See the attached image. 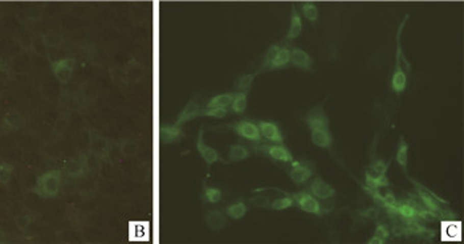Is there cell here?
<instances>
[{"mask_svg":"<svg viewBox=\"0 0 464 244\" xmlns=\"http://www.w3.org/2000/svg\"><path fill=\"white\" fill-rule=\"evenodd\" d=\"M257 128L262 133V137H264L265 139H268L271 142H275V143H278V145H282L284 143V137H282V133L280 132V129L273 124V122H268V121H259Z\"/></svg>","mask_w":464,"mask_h":244,"instance_id":"10","label":"cell"},{"mask_svg":"<svg viewBox=\"0 0 464 244\" xmlns=\"http://www.w3.org/2000/svg\"><path fill=\"white\" fill-rule=\"evenodd\" d=\"M86 172V161L84 157H77L65 162L64 165V173L70 178H81L85 175Z\"/></svg>","mask_w":464,"mask_h":244,"instance_id":"12","label":"cell"},{"mask_svg":"<svg viewBox=\"0 0 464 244\" xmlns=\"http://www.w3.org/2000/svg\"><path fill=\"white\" fill-rule=\"evenodd\" d=\"M295 205V201L291 197H282V198H278L276 201H273L271 203L272 210H276V211H281V210H287V208L292 207V206Z\"/></svg>","mask_w":464,"mask_h":244,"instance_id":"33","label":"cell"},{"mask_svg":"<svg viewBox=\"0 0 464 244\" xmlns=\"http://www.w3.org/2000/svg\"><path fill=\"white\" fill-rule=\"evenodd\" d=\"M289 63H292L297 68H301L304 70L312 69V59L308 53L305 52L301 48H293L291 51V59Z\"/></svg>","mask_w":464,"mask_h":244,"instance_id":"17","label":"cell"},{"mask_svg":"<svg viewBox=\"0 0 464 244\" xmlns=\"http://www.w3.org/2000/svg\"><path fill=\"white\" fill-rule=\"evenodd\" d=\"M407 152H408L407 143H406V141H404L403 138H401V145H399V149H398L395 159H397L398 163L403 167L404 172L407 170Z\"/></svg>","mask_w":464,"mask_h":244,"instance_id":"31","label":"cell"},{"mask_svg":"<svg viewBox=\"0 0 464 244\" xmlns=\"http://www.w3.org/2000/svg\"><path fill=\"white\" fill-rule=\"evenodd\" d=\"M231 110L236 114H242L247 109V93L238 92L234 94V100L231 103Z\"/></svg>","mask_w":464,"mask_h":244,"instance_id":"27","label":"cell"},{"mask_svg":"<svg viewBox=\"0 0 464 244\" xmlns=\"http://www.w3.org/2000/svg\"><path fill=\"white\" fill-rule=\"evenodd\" d=\"M43 43L46 48H60L64 44V36L61 33L48 32L43 35Z\"/></svg>","mask_w":464,"mask_h":244,"instance_id":"28","label":"cell"},{"mask_svg":"<svg viewBox=\"0 0 464 244\" xmlns=\"http://www.w3.org/2000/svg\"><path fill=\"white\" fill-rule=\"evenodd\" d=\"M229 128H231L239 137H242V138L247 139V141L257 142V143L262 142L263 138L262 133L259 130L257 125L253 124V122L243 119V121L234 122L232 125H229Z\"/></svg>","mask_w":464,"mask_h":244,"instance_id":"3","label":"cell"},{"mask_svg":"<svg viewBox=\"0 0 464 244\" xmlns=\"http://www.w3.org/2000/svg\"><path fill=\"white\" fill-rule=\"evenodd\" d=\"M138 152V145L136 142L133 141H125L122 143V154L127 155V157H133L136 155Z\"/></svg>","mask_w":464,"mask_h":244,"instance_id":"39","label":"cell"},{"mask_svg":"<svg viewBox=\"0 0 464 244\" xmlns=\"http://www.w3.org/2000/svg\"><path fill=\"white\" fill-rule=\"evenodd\" d=\"M228 114V109L227 108H207V109L200 112V116L204 117H212V118H224Z\"/></svg>","mask_w":464,"mask_h":244,"instance_id":"34","label":"cell"},{"mask_svg":"<svg viewBox=\"0 0 464 244\" xmlns=\"http://www.w3.org/2000/svg\"><path fill=\"white\" fill-rule=\"evenodd\" d=\"M89 141H90V150L96 157L99 158H106L109 154L110 143L109 141L104 137V135L98 134L97 132H90L89 133Z\"/></svg>","mask_w":464,"mask_h":244,"instance_id":"9","label":"cell"},{"mask_svg":"<svg viewBox=\"0 0 464 244\" xmlns=\"http://www.w3.org/2000/svg\"><path fill=\"white\" fill-rule=\"evenodd\" d=\"M312 174H313L312 168L301 165L300 162H293V167L289 170V177L296 185H304L305 182L311 178Z\"/></svg>","mask_w":464,"mask_h":244,"instance_id":"15","label":"cell"},{"mask_svg":"<svg viewBox=\"0 0 464 244\" xmlns=\"http://www.w3.org/2000/svg\"><path fill=\"white\" fill-rule=\"evenodd\" d=\"M309 191L313 197H316L317 199H321V201H326V199H330L333 195H334V188L329 186L326 182L322 181L321 178H316L315 181L312 182L311 187H309Z\"/></svg>","mask_w":464,"mask_h":244,"instance_id":"13","label":"cell"},{"mask_svg":"<svg viewBox=\"0 0 464 244\" xmlns=\"http://www.w3.org/2000/svg\"><path fill=\"white\" fill-rule=\"evenodd\" d=\"M202 199H204L205 202H209L211 205H215V203H219L220 199H222V191L216 187L204 186V187H203Z\"/></svg>","mask_w":464,"mask_h":244,"instance_id":"29","label":"cell"},{"mask_svg":"<svg viewBox=\"0 0 464 244\" xmlns=\"http://www.w3.org/2000/svg\"><path fill=\"white\" fill-rule=\"evenodd\" d=\"M247 211H248V206L243 203V202H236V203L225 208V214L228 215L229 218L235 219V221L242 219Z\"/></svg>","mask_w":464,"mask_h":244,"instance_id":"26","label":"cell"},{"mask_svg":"<svg viewBox=\"0 0 464 244\" xmlns=\"http://www.w3.org/2000/svg\"><path fill=\"white\" fill-rule=\"evenodd\" d=\"M30 223L31 221L27 218V216H20V218L16 219V225L20 230H25V228L30 226Z\"/></svg>","mask_w":464,"mask_h":244,"instance_id":"43","label":"cell"},{"mask_svg":"<svg viewBox=\"0 0 464 244\" xmlns=\"http://www.w3.org/2000/svg\"><path fill=\"white\" fill-rule=\"evenodd\" d=\"M196 149H198V153L200 154V157L203 158V161L207 163V165H214L215 162H224L222 158H220V155H219L218 150H215L211 146L205 145L204 141H203V128H200L198 133V139H196Z\"/></svg>","mask_w":464,"mask_h":244,"instance_id":"7","label":"cell"},{"mask_svg":"<svg viewBox=\"0 0 464 244\" xmlns=\"http://www.w3.org/2000/svg\"><path fill=\"white\" fill-rule=\"evenodd\" d=\"M76 66V59L73 57H64V59L50 61V69L53 76L61 84H68L73 76V70Z\"/></svg>","mask_w":464,"mask_h":244,"instance_id":"2","label":"cell"},{"mask_svg":"<svg viewBox=\"0 0 464 244\" xmlns=\"http://www.w3.org/2000/svg\"><path fill=\"white\" fill-rule=\"evenodd\" d=\"M418 218H421L424 222H435L437 216L435 212L430 211V210H422V211L418 212Z\"/></svg>","mask_w":464,"mask_h":244,"instance_id":"42","label":"cell"},{"mask_svg":"<svg viewBox=\"0 0 464 244\" xmlns=\"http://www.w3.org/2000/svg\"><path fill=\"white\" fill-rule=\"evenodd\" d=\"M306 124L311 130L316 128H329V118L326 113L324 112V104L312 108L306 116Z\"/></svg>","mask_w":464,"mask_h":244,"instance_id":"8","label":"cell"},{"mask_svg":"<svg viewBox=\"0 0 464 244\" xmlns=\"http://www.w3.org/2000/svg\"><path fill=\"white\" fill-rule=\"evenodd\" d=\"M362 215H364L365 218L375 219V218H377L378 211H377V210H375V208H369V210H366V211H364V212H362Z\"/></svg>","mask_w":464,"mask_h":244,"instance_id":"44","label":"cell"},{"mask_svg":"<svg viewBox=\"0 0 464 244\" xmlns=\"http://www.w3.org/2000/svg\"><path fill=\"white\" fill-rule=\"evenodd\" d=\"M407 84V76L403 69H395L393 79H391V88L395 93H402Z\"/></svg>","mask_w":464,"mask_h":244,"instance_id":"24","label":"cell"},{"mask_svg":"<svg viewBox=\"0 0 464 244\" xmlns=\"http://www.w3.org/2000/svg\"><path fill=\"white\" fill-rule=\"evenodd\" d=\"M7 241V235L3 230H0V244H3Z\"/></svg>","mask_w":464,"mask_h":244,"instance_id":"45","label":"cell"},{"mask_svg":"<svg viewBox=\"0 0 464 244\" xmlns=\"http://www.w3.org/2000/svg\"><path fill=\"white\" fill-rule=\"evenodd\" d=\"M25 124V118L19 110H8L3 116L2 124H0V130L3 133H12L21 129Z\"/></svg>","mask_w":464,"mask_h":244,"instance_id":"5","label":"cell"},{"mask_svg":"<svg viewBox=\"0 0 464 244\" xmlns=\"http://www.w3.org/2000/svg\"><path fill=\"white\" fill-rule=\"evenodd\" d=\"M60 188H61V172L49 170L37 177L32 192L40 198L52 199L59 195Z\"/></svg>","mask_w":464,"mask_h":244,"instance_id":"1","label":"cell"},{"mask_svg":"<svg viewBox=\"0 0 464 244\" xmlns=\"http://www.w3.org/2000/svg\"><path fill=\"white\" fill-rule=\"evenodd\" d=\"M278 50H280V46H278V45H272V46H269L268 51H267V53H265L264 61H263L262 66H260V72H262V70L268 69L269 65H271V64H272V61H273V60H275V57H276V55H277Z\"/></svg>","mask_w":464,"mask_h":244,"instance_id":"36","label":"cell"},{"mask_svg":"<svg viewBox=\"0 0 464 244\" xmlns=\"http://www.w3.org/2000/svg\"><path fill=\"white\" fill-rule=\"evenodd\" d=\"M256 75H252V73H248V75H244V76L239 77L238 81H236V90L238 92H243V93H248V89L251 88L252 83H253V80H255Z\"/></svg>","mask_w":464,"mask_h":244,"instance_id":"32","label":"cell"},{"mask_svg":"<svg viewBox=\"0 0 464 244\" xmlns=\"http://www.w3.org/2000/svg\"><path fill=\"white\" fill-rule=\"evenodd\" d=\"M302 12H304V16L306 17V20H309L312 23H315L316 20L318 19V10L315 3L302 4Z\"/></svg>","mask_w":464,"mask_h":244,"instance_id":"35","label":"cell"},{"mask_svg":"<svg viewBox=\"0 0 464 244\" xmlns=\"http://www.w3.org/2000/svg\"><path fill=\"white\" fill-rule=\"evenodd\" d=\"M200 112H202V109H200V105H199L196 101L191 100V101H189L187 105L183 108L182 112L179 113L178 118H176V122L174 124V125L178 126V128H182L186 122L191 121V119H194V118H196L198 116H200Z\"/></svg>","mask_w":464,"mask_h":244,"instance_id":"11","label":"cell"},{"mask_svg":"<svg viewBox=\"0 0 464 244\" xmlns=\"http://www.w3.org/2000/svg\"><path fill=\"white\" fill-rule=\"evenodd\" d=\"M384 241L386 240H381V239H377V238H371L370 240H369V244H382V243H384Z\"/></svg>","mask_w":464,"mask_h":244,"instance_id":"46","label":"cell"},{"mask_svg":"<svg viewBox=\"0 0 464 244\" xmlns=\"http://www.w3.org/2000/svg\"><path fill=\"white\" fill-rule=\"evenodd\" d=\"M289 59H291V51H289L287 46H285V48H280L277 55H276L275 60H273L271 65H269L268 70L278 69V68H281V66H285L289 63Z\"/></svg>","mask_w":464,"mask_h":244,"instance_id":"23","label":"cell"},{"mask_svg":"<svg viewBox=\"0 0 464 244\" xmlns=\"http://www.w3.org/2000/svg\"><path fill=\"white\" fill-rule=\"evenodd\" d=\"M311 132H312L311 138H312V142H313V145L318 146V148H322V149L330 148L331 143H333V138H331V134L329 133V129L316 128V129H312Z\"/></svg>","mask_w":464,"mask_h":244,"instance_id":"16","label":"cell"},{"mask_svg":"<svg viewBox=\"0 0 464 244\" xmlns=\"http://www.w3.org/2000/svg\"><path fill=\"white\" fill-rule=\"evenodd\" d=\"M159 135H161V141H162L165 145H171V143H175V142L181 141V139L185 137V133H183L182 128H178V126L172 125L162 126L161 130H159Z\"/></svg>","mask_w":464,"mask_h":244,"instance_id":"14","label":"cell"},{"mask_svg":"<svg viewBox=\"0 0 464 244\" xmlns=\"http://www.w3.org/2000/svg\"><path fill=\"white\" fill-rule=\"evenodd\" d=\"M389 235H390V232H389V230H388V227H386V226H378L377 228H375V231H374V236H373V238H377V239H381V240H386V239L389 238Z\"/></svg>","mask_w":464,"mask_h":244,"instance_id":"41","label":"cell"},{"mask_svg":"<svg viewBox=\"0 0 464 244\" xmlns=\"http://www.w3.org/2000/svg\"><path fill=\"white\" fill-rule=\"evenodd\" d=\"M13 172H15V167H13L12 163H8V162H2L0 163V185L2 186H7L12 179Z\"/></svg>","mask_w":464,"mask_h":244,"instance_id":"30","label":"cell"},{"mask_svg":"<svg viewBox=\"0 0 464 244\" xmlns=\"http://www.w3.org/2000/svg\"><path fill=\"white\" fill-rule=\"evenodd\" d=\"M249 203L257 208L271 207V201H269L268 197H264V195H257V197H255V198H251L249 199Z\"/></svg>","mask_w":464,"mask_h":244,"instance_id":"38","label":"cell"},{"mask_svg":"<svg viewBox=\"0 0 464 244\" xmlns=\"http://www.w3.org/2000/svg\"><path fill=\"white\" fill-rule=\"evenodd\" d=\"M443 240H460V223L443 222Z\"/></svg>","mask_w":464,"mask_h":244,"instance_id":"20","label":"cell"},{"mask_svg":"<svg viewBox=\"0 0 464 244\" xmlns=\"http://www.w3.org/2000/svg\"><path fill=\"white\" fill-rule=\"evenodd\" d=\"M251 155L249 150L245 148L244 145H240V143H236V145H232L229 148L228 152V159L232 162H240L247 159Z\"/></svg>","mask_w":464,"mask_h":244,"instance_id":"22","label":"cell"},{"mask_svg":"<svg viewBox=\"0 0 464 244\" xmlns=\"http://www.w3.org/2000/svg\"><path fill=\"white\" fill-rule=\"evenodd\" d=\"M395 212H398L404 219L418 218V211L411 205H398Z\"/></svg>","mask_w":464,"mask_h":244,"instance_id":"37","label":"cell"},{"mask_svg":"<svg viewBox=\"0 0 464 244\" xmlns=\"http://www.w3.org/2000/svg\"><path fill=\"white\" fill-rule=\"evenodd\" d=\"M232 100H234V94L232 93L218 94V96L212 97L207 103V108H228L231 105Z\"/></svg>","mask_w":464,"mask_h":244,"instance_id":"25","label":"cell"},{"mask_svg":"<svg viewBox=\"0 0 464 244\" xmlns=\"http://www.w3.org/2000/svg\"><path fill=\"white\" fill-rule=\"evenodd\" d=\"M293 201L297 203V206L301 208L302 211L309 212L313 215H321V205L316 197H313L309 192H298V194L293 195Z\"/></svg>","mask_w":464,"mask_h":244,"instance_id":"4","label":"cell"},{"mask_svg":"<svg viewBox=\"0 0 464 244\" xmlns=\"http://www.w3.org/2000/svg\"><path fill=\"white\" fill-rule=\"evenodd\" d=\"M255 150L264 153L275 161L284 162V163L293 162V155L291 154L288 149L284 148V145H260Z\"/></svg>","mask_w":464,"mask_h":244,"instance_id":"6","label":"cell"},{"mask_svg":"<svg viewBox=\"0 0 464 244\" xmlns=\"http://www.w3.org/2000/svg\"><path fill=\"white\" fill-rule=\"evenodd\" d=\"M382 203H383L384 207L390 208V210H393L394 212H395V210H397L398 203H397V199H395V197L393 192H388V194L384 195V197H382Z\"/></svg>","mask_w":464,"mask_h":244,"instance_id":"40","label":"cell"},{"mask_svg":"<svg viewBox=\"0 0 464 244\" xmlns=\"http://www.w3.org/2000/svg\"><path fill=\"white\" fill-rule=\"evenodd\" d=\"M302 31V20L301 16L298 15V12L296 11L295 7H292V19H291V27H289L288 33H287V40H293L296 37L300 36V33Z\"/></svg>","mask_w":464,"mask_h":244,"instance_id":"19","label":"cell"},{"mask_svg":"<svg viewBox=\"0 0 464 244\" xmlns=\"http://www.w3.org/2000/svg\"><path fill=\"white\" fill-rule=\"evenodd\" d=\"M205 223H207L209 228H211L212 231H219V230H222L227 225V218H225V215L222 211L212 210V211H209L207 215H205Z\"/></svg>","mask_w":464,"mask_h":244,"instance_id":"18","label":"cell"},{"mask_svg":"<svg viewBox=\"0 0 464 244\" xmlns=\"http://www.w3.org/2000/svg\"><path fill=\"white\" fill-rule=\"evenodd\" d=\"M388 167H389L388 163H384L381 159L375 162V163H373V165L370 166V168H369V173H366V181H368V183L371 181H375V179H379L382 178V177H384V175H386V172H388Z\"/></svg>","mask_w":464,"mask_h":244,"instance_id":"21","label":"cell"}]
</instances>
